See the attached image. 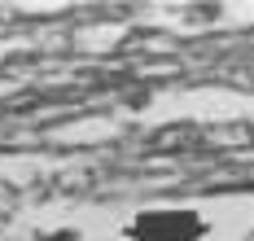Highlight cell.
Returning a JSON list of instances; mask_svg holds the SVG:
<instances>
[]
</instances>
